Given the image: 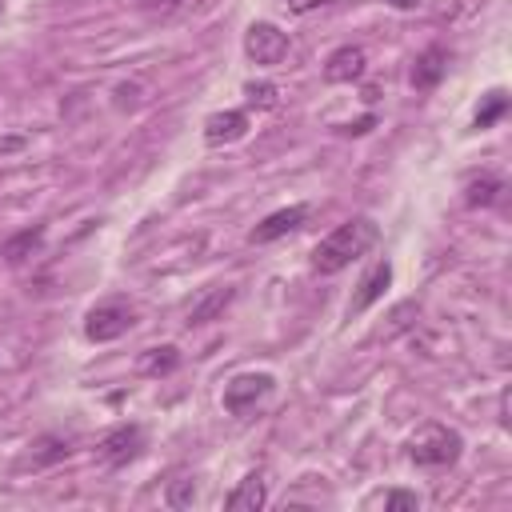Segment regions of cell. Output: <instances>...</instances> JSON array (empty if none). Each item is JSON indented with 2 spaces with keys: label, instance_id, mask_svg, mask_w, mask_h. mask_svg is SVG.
Returning <instances> with one entry per match:
<instances>
[{
  "label": "cell",
  "instance_id": "1",
  "mask_svg": "<svg viewBox=\"0 0 512 512\" xmlns=\"http://www.w3.org/2000/svg\"><path fill=\"white\" fill-rule=\"evenodd\" d=\"M380 240V228L368 220V216H356V220H344L336 232H328L316 248H312V268L332 276L340 268H348L352 260H360L372 244Z\"/></svg>",
  "mask_w": 512,
  "mask_h": 512
},
{
  "label": "cell",
  "instance_id": "2",
  "mask_svg": "<svg viewBox=\"0 0 512 512\" xmlns=\"http://www.w3.org/2000/svg\"><path fill=\"white\" fill-rule=\"evenodd\" d=\"M460 432L448 428V424H424L412 440H408V456L420 464V468H448L460 460Z\"/></svg>",
  "mask_w": 512,
  "mask_h": 512
},
{
  "label": "cell",
  "instance_id": "3",
  "mask_svg": "<svg viewBox=\"0 0 512 512\" xmlns=\"http://www.w3.org/2000/svg\"><path fill=\"white\" fill-rule=\"evenodd\" d=\"M272 388H276V380H272L268 372H240V376H232V380L224 384V408H228L232 416H244V412H252Z\"/></svg>",
  "mask_w": 512,
  "mask_h": 512
},
{
  "label": "cell",
  "instance_id": "4",
  "mask_svg": "<svg viewBox=\"0 0 512 512\" xmlns=\"http://www.w3.org/2000/svg\"><path fill=\"white\" fill-rule=\"evenodd\" d=\"M244 56H248L252 64H280V60L288 56V36H284L276 24L260 20V24H252V28L244 32Z\"/></svg>",
  "mask_w": 512,
  "mask_h": 512
},
{
  "label": "cell",
  "instance_id": "5",
  "mask_svg": "<svg viewBox=\"0 0 512 512\" xmlns=\"http://www.w3.org/2000/svg\"><path fill=\"white\" fill-rule=\"evenodd\" d=\"M128 328H132V308H124V304H116V300L96 304V308L88 312V320H84V332H88V340H96V344L116 340V336H124Z\"/></svg>",
  "mask_w": 512,
  "mask_h": 512
},
{
  "label": "cell",
  "instance_id": "6",
  "mask_svg": "<svg viewBox=\"0 0 512 512\" xmlns=\"http://www.w3.org/2000/svg\"><path fill=\"white\" fill-rule=\"evenodd\" d=\"M140 448H144V432L136 428V424H120V428H112L104 440H100V460L108 464V468H124L128 460H136L140 456Z\"/></svg>",
  "mask_w": 512,
  "mask_h": 512
},
{
  "label": "cell",
  "instance_id": "7",
  "mask_svg": "<svg viewBox=\"0 0 512 512\" xmlns=\"http://www.w3.org/2000/svg\"><path fill=\"white\" fill-rule=\"evenodd\" d=\"M308 220V208L304 204H292V208H280V212H272V216H264L252 232H248V240L252 244H272V240H280V236H288V232H296L300 224Z\"/></svg>",
  "mask_w": 512,
  "mask_h": 512
},
{
  "label": "cell",
  "instance_id": "8",
  "mask_svg": "<svg viewBox=\"0 0 512 512\" xmlns=\"http://www.w3.org/2000/svg\"><path fill=\"white\" fill-rule=\"evenodd\" d=\"M364 64H368L364 48H356V44H340V48L324 60V80H328V84H352V80L364 76Z\"/></svg>",
  "mask_w": 512,
  "mask_h": 512
},
{
  "label": "cell",
  "instance_id": "9",
  "mask_svg": "<svg viewBox=\"0 0 512 512\" xmlns=\"http://www.w3.org/2000/svg\"><path fill=\"white\" fill-rule=\"evenodd\" d=\"M388 284H392V264H388V260H376V264H372V272L356 284V296L348 300V316L368 312V308L384 296V288H388Z\"/></svg>",
  "mask_w": 512,
  "mask_h": 512
},
{
  "label": "cell",
  "instance_id": "10",
  "mask_svg": "<svg viewBox=\"0 0 512 512\" xmlns=\"http://www.w3.org/2000/svg\"><path fill=\"white\" fill-rule=\"evenodd\" d=\"M248 132V116L240 108H228V112H212L204 120V144L220 148V144H236L240 136Z\"/></svg>",
  "mask_w": 512,
  "mask_h": 512
},
{
  "label": "cell",
  "instance_id": "11",
  "mask_svg": "<svg viewBox=\"0 0 512 512\" xmlns=\"http://www.w3.org/2000/svg\"><path fill=\"white\" fill-rule=\"evenodd\" d=\"M264 504H268V488H264V476H260V472H248V476L228 492V500H224L228 512H256V508H264Z\"/></svg>",
  "mask_w": 512,
  "mask_h": 512
},
{
  "label": "cell",
  "instance_id": "12",
  "mask_svg": "<svg viewBox=\"0 0 512 512\" xmlns=\"http://www.w3.org/2000/svg\"><path fill=\"white\" fill-rule=\"evenodd\" d=\"M444 68H448L444 48H424V52L416 56V64H412V88H416V92H432V88L440 84Z\"/></svg>",
  "mask_w": 512,
  "mask_h": 512
},
{
  "label": "cell",
  "instance_id": "13",
  "mask_svg": "<svg viewBox=\"0 0 512 512\" xmlns=\"http://www.w3.org/2000/svg\"><path fill=\"white\" fill-rule=\"evenodd\" d=\"M232 296H236V292H232L228 284H224V288H208V292L188 308V324H208V320H216V316L232 304Z\"/></svg>",
  "mask_w": 512,
  "mask_h": 512
},
{
  "label": "cell",
  "instance_id": "14",
  "mask_svg": "<svg viewBox=\"0 0 512 512\" xmlns=\"http://www.w3.org/2000/svg\"><path fill=\"white\" fill-rule=\"evenodd\" d=\"M40 244H44V224H36V228H24V232L8 236V240L0 244V256H4L8 264H20V260H28V256H32Z\"/></svg>",
  "mask_w": 512,
  "mask_h": 512
},
{
  "label": "cell",
  "instance_id": "15",
  "mask_svg": "<svg viewBox=\"0 0 512 512\" xmlns=\"http://www.w3.org/2000/svg\"><path fill=\"white\" fill-rule=\"evenodd\" d=\"M176 364H180V352H176L172 344H160V348L140 352V372H144V376H168Z\"/></svg>",
  "mask_w": 512,
  "mask_h": 512
},
{
  "label": "cell",
  "instance_id": "16",
  "mask_svg": "<svg viewBox=\"0 0 512 512\" xmlns=\"http://www.w3.org/2000/svg\"><path fill=\"white\" fill-rule=\"evenodd\" d=\"M72 448H68V436H36L32 440V452H28V460L36 464V468H44V464H56V460H64Z\"/></svg>",
  "mask_w": 512,
  "mask_h": 512
},
{
  "label": "cell",
  "instance_id": "17",
  "mask_svg": "<svg viewBox=\"0 0 512 512\" xmlns=\"http://www.w3.org/2000/svg\"><path fill=\"white\" fill-rule=\"evenodd\" d=\"M500 192H504V184H500L496 176H476V180H468V188H464V200H468L472 208H480V204H492Z\"/></svg>",
  "mask_w": 512,
  "mask_h": 512
},
{
  "label": "cell",
  "instance_id": "18",
  "mask_svg": "<svg viewBox=\"0 0 512 512\" xmlns=\"http://www.w3.org/2000/svg\"><path fill=\"white\" fill-rule=\"evenodd\" d=\"M504 112H508V96L496 88V92H488V96H484V104L476 108V120H472V124H476V128H492Z\"/></svg>",
  "mask_w": 512,
  "mask_h": 512
},
{
  "label": "cell",
  "instance_id": "19",
  "mask_svg": "<svg viewBox=\"0 0 512 512\" xmlns=\"http://www.w3.org/2000/svg\"><path fill=\"white\" fill-rule=\"evenodd\" d=\"M244 96H248V104H252V108H276V88H272V84H264V80H260V84H256V80H248V84H244Z\"/></svg>",
  "mask_w": 512,
  "mask_h": 512
},
{
  "label": "cell",
  "instance_id": "20",
  "mask_svg": "<svg viewBox=\"0 0 512 512\" xmlns=\"http://www.w3.org/2000/svg\"><path fill=\"white\" fill-rule=\"evenodd\" d=\"M164 500H168V508H188L196 500V484L188 476H180V480H172V488H168Z\"/></svg>",
  "mask_w": 512,
  "mask_h": 512
},
{
  "label": "cell",
  "instance_id": "21",
  "mask_svg": "<svg viewBox=\"0 0 512 512\" xmlns=\"http://www.w3.org/2000/svg\"><path fill=\"white\" fill-rule=\"evenodd\" d=\"M136 8H140L144 16H152V20H164V16L180 12V8H184V0H136Z\"/></svg>",
  "mask_w": 512,
  "mask_h": 512
},
{
  "label": "cell",
  "instance_id": "22",
  "mask_svg": "<svg viewBox=\"0 0 512 512\" xmlns=\"http://www.w3.org/2000/svg\"><path fill=\"white\" fill-rule=\"evenodd\" d=\"M384 508H388V512H404V508H408V512H416V508H420V496H416V492H400V488H396V492H388V496H384Z\"/></svg>",
  "mask_w": 512,
  "mask_h": 512
},
{
  "label": "cell",
  "instance_id": "23",
  "mask_svg": "<svg viewBox=\"0 0 512 512\" xmlns=\"http://www.w3.org/2000/svg\"><path fill=\"white\" fill-rule=\"evenodd\" d=\"M284 4H288L292 12H312V8H320L324 0H284Z\"/></svg>",
  "mask_w": 512,
  "mask_h": 512
},
{
  "label": "cell",
  "instance_id": "24",
  "mask_svg": "<svg viewBox=\"0 0 512 512\" xmlns=\"http://www.w3.org/2000/svg\"><path fill=\"white\" fill-rule=\"evenodd\" d=\"M372 124H376V120H372V116H364V120H356V124H348L344 132H356V136H360V132H368Z\"/></svg>",
  "mask_w": 512,
  "mask_h": 512
},
{
  "label": "cell",
  "instance_id": "25",
  "mask_svg": "<svg viewBox=\"0 0 512 512\" xmlns=\"http://www.w3.org/2000/svg\"><path fill=\"white\" fill-rule=\"evenodd\" d=\"M392 4H396V8H412L416 0H392Z\"/></svg>",
  "mask_w": 512,
  "mask_h": 512
},
{
  "label": "cell",
  "instance_id": "26",
  "mask_svg": "<svg viewBox=\"0 0 512 512\" xmlns=\"http://www.w3.org/2000/svg\"><path fill=\"white\" fill-rule=\"evenodd\" d=\"M0 4H4V0H0Z\"/></svg>",
  "mask_w": 512,
  "mask_h": 512
}]
</instances>
